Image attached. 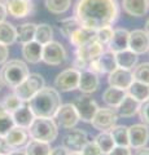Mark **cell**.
I'll return each instance as SVG.
<instances>
[{
	"label": "cell",
	"instance_id": "cell-36",
	"mask_svg": "<svg viewBox=\"0 0 149 155\" xmlns=\"http://www.w3.org/2000/svg\"><path fill=\"white\" fill-rule=\"evenodd\" d=\"M71 5V0H46V7L51 13L62 14L69 11Z\"/></svg>",
	"mask_w": 149,
	"mask_h": 155
},
{
	"label": "cell",
	"instance_id": "cell-52",
	"mask_svg": "<svg viewBox=\"0 0 149 155\" xmlns=\"http://www.w3.org/2000/svg\"><path fill=\"white\" fill-rule=\"evenodd\" d=\"M2 88H3V83H2V80H0V91H2Z\"/></svg>",
	"mask_w": 149,
	"mask_h": 155
},
{
	"label": "cell",
	"instance_id": "cell-13",
	"mask_svg": "<svg viewBox=\"0 0 149 155\" xmlns=\"http://www.w3.org/2000/svg\"><path fill=\"white\" fill-rule=\"evenodd\" d=\"M149 141V127L145 124H134L128 127V145L132 149L145 146Z\"/></svg>",
	"mask_w": 149,
	"mask_h": 155
},
{
	"label": "cell",
	"instance_id": "cell-49",
	"mask_svg": "<svg viewBox=\"0 0 149 155\" xmlns=\"http://www.w3.org/2000/svg\"><path fill=\"white\" fill-rule=\"evenodd\" d=\"M7 155H26V153H25V150L23 151H21V150H16V149H13L11 153L9 154H7Z\"/></svg>",
	"mask_w": 149,
	"mask_h": 155
},
{
	"label": "cell",
	"instance_id": "cell-9",
	"mask_svg": "<svg viewBox=\"0 0 149 155\" xmlns=\"http://www.w3.org/2000/svg\"><path fill=\"white\" fill-rule=\"evenodd\" d=\"M117 60H115V53L112 51L103 52L96 60L90 62L88 69L95 74H110L113 70L117 69Z\"/></svg>",
	"mask_w": 149,
	"mask_h": 155
},
{
	"label": "cell",
	"instance_id": "cell-48",
	"mask_svg": "<svg viewBox=\"0 0 149 155\" xmlns=\"http://www.w3.org/2000/svg\"><path fill=\"white\" fill-rule=\"evenodd\" d=\"M134 155H149V147H147V146L139 147V149H136V151Z\"/></svg>",
	"mask_w": 149,
	"mask_h": 155
},
{
	"label": "cell",
	"instance_id": "cell-27",
	"mask_svg": "<svg viewBox=\"0 0 149 155\" xmlns=\"http://www.w3.org/2000/svg\"><path fill=\"white\" fill-rule=\"evenodd\" d=\"M127 94H130L132 98H135L141 104L149 98V85L141 83V81L134 80L131 85L127 88Z\"/></svg>",
	"mask_w": 149,
	"mask_h": 155
},
{
	"label": "cell",
	"instance_id": "cell-35",
	"mask_svg": "<svg viewBox=\"0 0 149 155\" xmlns=\"http://www.w3.org/2000/svg\"><path fill=\"white\" fill-rule=\"evenodd\" d=\"M14 120L12 118V114L3 107V105L0 104V136L5 137V134L14 127Z\"/></svg>",
	"mask_w": 149,
	"mask_h": 155
},
{
	"label": "cell",
	"instance_id": "cell-25",
	"mask_svg": "<svg viewBox=\"0 0 149 155\" xmlns=\"http://www.w3.org/2000/svg\"><path fill=\"white\" fill-rule=\"evenodd\" d=\"M12 118L16 125L27 129L30 127V124L32 123V120L35 119V116L32 114V111L30 110V107H29V105H22L21 107H18L16 111L12 113Z\"/></svg>",
	"mask_w": 149,
	"mask_h": 155
},
{
	"label": "cell",
	"instance_id": "cell-37",
	"mask_svg": "<svg viewBox=\"0 0 149 155\" xmlns=\"http://www.w3.org/2000/svg\"><path fill=\"white\" fill-rule=\"evenodd\" d=\"M82 25H80V22L76 19V17H70V18H65V19H62V21L60 22V31L61 34L64 35L65 38H68L73 34L76 28H79Z\"/></svg>",
	"mask_w": 149,
	"mask_h": 155
},
{
	"label": "cell",
	"instance_id": "cell-6",
	"mask_svg": "<svg viewBox=\"0 0 149 155\" xmlns=\"http://www.w3.org/2000/svg\"><path fill=\"white\" fill-rule=\"evenodd\" d=\"M118 120V114L115 109L113 107H99L91 120V124L95 129L100 130V132H105V130H110Z\"/></svg>",
	"mask_w": 149,
	"mask_h": 155
},
{
	"label": "cell",
	"instance_id": "cell-28",
	"mask_svg": "<svg viewBox=\"0 0 149 155\" xmlns=\"http://www.w3.org/2000/svg\"><path fill=\"white\" fill-rule=\"evenodd\" d=\"M115 60H117V66L122 69L132 70L137 64V54L132 51L126 49L122 52L115 53Z\"/></svg>",
	"mask_w": 149,
	"mask_h": 155
},
{
	"label": "cell",
	"instance_id": "cell-41",
	"mask_svg": "<svg viewBox=\"0 0 149 155\" xmlns=\"http://www.w3.org/2000/svg\"><path fill=\"white\" fill-rule=\"evenodd\" d=\"M137 114H139V118H140L141 123L145 124L147 127H149V98L140 104Z\"/></svg>",
	"mask_w": 149,
	"mask_h": 155
},
{
	"label": "cell",
	"instance_id": "cell-51",
	"mask_svg": "<svg viewBox=\"0 0 149 155\" xmlns=\"http://www.w3.org/2000/svg\"><path fill=\"white\" fill-rule=\"evenodd\" d=\"M68 155H82V153H78V151H71V153H69Z\"/></svg>",
	"mask_w": 149,
	"mask_h": 155
},
{
	"label": "cell",
	"instance_id": "cell-11",
	"mask_svg": "<svg viewBox=\"0 0 149 155\" xmlns=\"http://www.w3.org/2000/svg\"><path fill=\"white\" fill-rule=\"evenodd\" d=\"M80 71L76 69H66L55 79V88L61 92H71L78 89Z\"/></svg>",
	"mask_w": 149,
	"mask_h": 155
},
{
	"label": "cell",
	"instance_id": "cell-40",
	"mask_svg": "<svg viewBox=\"0 0 149 155\" xmlns=\"http://www.w3.org/2000/svg\"><path fill=\"white\" fill-rule=\"evenodd\" d=\"M2 105L8 113L12 114L13 111H16L18 107H21V106L23 105V101L18 98L16 94H9V96L5 97V100H4V102Z\"/></svg>",
	"mask_w": 149,
	"mask_h": 155
},
{
	"label": "cell",
	"instance_id": "cell-21",
	"mask_svg": "<svg viewBox=\"0 0 149 155\" xmlns=\"http://www.w3.org/2000/svg\"><path fill=\"white\" fill-rule=\"evenodd\" d=\"M5 140L13 149H20L27 143L29 132H26L25 128L14 125V127L5 134Z\"/></svg>",
	"mask_w": 149,
	"mask_h": 155
},
{
	"label": "cell",
	"instance_id": "cell-44",
	"mask_svg": "<svg viewBox=\"0 0 149 155\" xmlns=\"http://www.w3.org/2000/svg\"><path fill=\"white\" fill-rule=\"evenodd\" d=\"M13 150V147L7 142L5 137H3V136H0V154L3 155H7L9 154Z\"/></svg>",
	"mask_w": 149,
	"mask_h": 155
},
{
	"label": "cell",
	"instance_id": "cell-10",
	"mask_svg": "<svg viewBox=\"0 0 149 155\" xmlns=\"http://www.w3.org/2000/svg\"><path fill=\"white\" fill-rule=\"evenodd\" d=\"M73 105L76 110V113H78L79 120H82V122H84V123H91V120L93 119L96 111L99 110V105L96 104L95 100L91 98L88 94L76 97Z\"/></svg>",
	"mask_w": 149,
	"mask_h": 155
},
{
	"label": "cell",
	"instance_id": "cell-5",
	"mask_svg": "<svg viewBox=\"0 0 149 155\" xmlns=\"http://www.w3.org/2000/svg\"><path fill=\"white\" fill-rule=\"evenodd\" d=\"M46 87L44 78L40 74H29V76L20 85L14 88V94L23 102H29L42 88Z\"/></svg>",
	"mask_w": 149,
	"mask_h": 155
},
{
	"label": "cell",
	"instance_id": "cell-47",
	"mask_svg": "<svg viewBox=\"0 0 149 155\" xmlns=\"http://www.w3.org/2000/svg\"><path fill=\"white\" fill-rule=\"evenodd\" d=\"M7 13H8V12H7V7H5V4L0 3V22L5 21Z\"/></svg>",
	"mask_w": 149,
	"mask_h": 155
},
{
	"label": "cell",
	"instance_id": "cell-1",
	"mask_svg": "<svg viewBox=\"0 0 149 155\" xmlns=\"http://www.w3.org/2000/svg\"><path fill=\"white\" fill-rule=\"evenodd\" d=\"M74 16L83 27L99 30L117 21L119 7L117 0H78Z\"/></svg>",
	"mask_w": 149,
	"mask_h": 155
},
{
	"label": "cell",
	"instance_id": "cell-31",
	"mask_svg": "<svg viewBox=\"0 0 149 155\" xmlns=\"http://www.w3.org/2000/svg\"><path fill=\"white\" fill-rule=\"evenodd\" d=\"M95 143L99 146L100 151H101L103 155H108L110 151L113 150V147L115 146L114 140L112 137L109 130H105V132H100L97 136L95 137Z\"/></svg>",
	"mask_w": 149,
	"mask_h": 155
},
{
	"label": "cell",
	"instance_id": "cell-2",
	"mask_svg": "<svg viewBox=\"0 0 149 155\" xmlns=\"http://www.w3.org/2000/svg\"><path fill=\"white\" fill-rule=\"evenodd\" d=\"M61 106V96L56 88L44 87L29 101V107L35 118H53Z\"/></svg>",
	"mask_w": 149,
	"mask_h": 155
},
{
	"label": "cell",
	"instance_id": "cell-29",
	"mask_svg": "<svg viewBox=\"0 0 149 155\" xmlns=\"http://www.w3.org/2000/svg\"><path fill=\"white\" fill-rule=\"evenodd\" d=\"M17 40V31L12 23L0 22V43L4 45H12Z\"/></svg>",
	"mask_w": 149,
	"mask_h": 155
},
{
	"label": "cell",
	"instance_id": "cell-12",
	"mask_svg": "<svg viewBox=\"0 0 149 155\" xmlns=\"http://www.w3.org/2000/svg\"><path fill=\"white\" fill-rule=\"evenodd\" d=\"M88 142L87 133L79 128H70L68 133L62 138V146H64L69 153L78 151L80 153L84 145Z\"/></svg>",
	"mask_w": 149,
	"mask_h": 155
},
{
	"label": "cell",
	"instance_id": "cell-17",
	"mask_svg": "<svg viewBox=\"0 0 149 155\" xmlns=\"http://www.w3.org/2000/svg\"><path fill=\"white\" fill-rule=\"evenodd\" d=\"M7 12L14 18H25L32 12V2L31 0H8Z\"/></svg>",
	"mask_w": 149,
	"mask_h": 155
},
{
	"label": "cell",
	"instance_id": "cell-24",
	"mask_svg": "<svg viewBox=\"0 0 149 155\" xmlns=\"http://www.w3.org/2000/svg\"><path fill=\"white\" fill-rule=\"evenodd\" d=\"M139 107H140V102L136 101L135 98H132L130 94H126L124 98L122 100V102L115 109V111L121 118H131V116L137 114Z\"/></svg>",
	"mask_w": 149,
	"mask_h": 155
},
{
	"label": "cell",
	"instance_id": "cell-42",
	"mask_svg": "<svg viewBox=\"0 0 149 155\" xmlns=\"http://www.w3.org/2000/svg\"><path fill=\"white\" fill-rule=\"evenodd\" d=\"M80 153H82V155H103L99 146L95 143V141H88L84 145V147L82 149Z\"/></svg>",
	"mask_w": 149,
	"mask_h": 155
},
{
	"label": "cell",
	"instance_id": "cell-45",
	"mask_svg": "<svg viewBox=\"0 0 149 155\" xmlns=\"http://www.w3.org/2000/svg\"><path fill=\"white\" fill-rule=\"evenodd\" d=\"M8 56H9L8 45H4L0 43V65L5 64L7 60H8Z\"/></svg>",
	"mask_w": 149,
	"mask_h": 155
},
{
	"label": "cell",
	"instance_id": "cell-39",
	"mask_svg": "<svg viewBox=\"0 0 149 155\" xmlns=\"http://www.w3.org/2000/svg\"><path fill=\"white\" fill-rule=\"evenodd\" d=\"M113 31L114 30L112 28V26H105L99 28V30H96V40L104 47H108L110 39L113 36Z\"/></svg>",
	"mask_w": 149,
	"mask_h": 155
},
{
	"label": "cell",
	"instance_id": "cell-8",
	"mask_svg": "<svg viewBox=\"0 0 149 155\" xmlns=\"http://www.w3.org/2000/svg\"><path fill=\"white\" fill-rule=\"evenodd\" d=\"M66 60V51L59 41L52 40L43 45L42 61L51 66H59Z\"/></svg>",
	"mask_w": 149,
	"mask_h": 155
},
{
	"label": "cell",
	"instance_id": "cell-14",
	"mask_svg": "<svg viewBox=\"0 0 149 155\" xmlns=\"http://www.w3.org/2000/svg\"><path fill=\"white\" fill-rule=\"evenodd\" d=\"M134 81V75L131 70L122 69V67H117L109 74L108 83L110 87H115V88L127 91V88Z\"/></svg>",
	"mask_w": 149,
	"mask_h": 155
},
{
	"label": "cell",
	"instance_id": "cell-43",
	"mask_svg": "<svg viewBox=\"0 0 149 155\" xmlns=\"http://www.w3.org/2000/svg\"><path fill=\"white\" fill-rule=\"evenodd\" d=\"M108 155H132V153H131V147L130 146H117L115 145L113 150Z\"/></svg>",
	"mask_w": 149,
	"mask_h": 155
},
{
	"label": "cell",
	"instance_id": "cell-3",
	"mask_svg": "<svg viewBox=\"0 0 149 155\" xmlns=\"http://www.w3.org/2000/svg\"><path fill=\"white\" fill-rule=\"evenodd\" d=\"M29 74H30L29 67L23 61L11 60L3 64V67L0 70V80H2L3 85L14 89L26 79Z\"/></svg>",
	"mask_w": 149,
	"mask_h": 155
},
{
	"label": "cell",
	"instance_id": "cell-20",
	"mask_svg": "<svg viewBox=\"0 0 149 155\" xmlns=\"http://www.w3.org/2000/svg\"><path fill=\"white\" fill-rule=\"evenodd\" d=\"M93 40H96V30H92V28H88V27H83V26L76 28L69 36V41L76 48L88 44V43L93 41Z\"/></svg>",
	"mask_w": 149,
	"mask_h": 155
},
{
	"label": "cell",
	"instance_id": "cell-33",
	"mask_svg": "<svg viewBox=\"0 0 149 155\" xmlns=\"http://www.w3.org/2000/svg\"><path fill=\"white\" fill-rule=\"evenodd\" d=\"M117 146H130L128 145V127L126 125H114L109 130Z\"/></svg>",
	"mask_w": 149,
	"mask_h": 155
},
{
	"label": "cell",
	"instance_id": "cell-30",
	"mask_svg": "<svg viewBox=\"0 0 149 155\" xmlns=\"http://www.w3.org/2000/svg\"><path fill=\"white\" fill-rule=\"evenodd\" d=\"M25 153L26 155H49L51 146L48 142L38 141V140H29L25 145Z\"/></svg>",
	"mask_w": 149,
	"mask_h": 155
},
{
	"label": "cell",
	"instance_id": "cell-16",
	"mask_svg": "<svg viewBox=\"0 0 149 155\" xmlns=\"http://www.w3.org/2000/svg\"><path fill=\"white\" fill-rule=\"evenodd\" d=\"M103 52H104V45L100 44L97 40H93L86 45L78 47L75 54H76V60H80L86 62L87 65H90V62L96 60Z\"/></svg>",
	"mask_w": 149,
	"mask_h": 155
},
{
	"label": "cell",
	"instance_id": "cell-46",
	"mask_svg": "<svg viewBox=\"0 0 149 155\" xmlns=\"http://www.w3.org/2000/svg\"><path fill=\"white\" fill-rule=\"evenodd\" d=\"M69 151L66 150L64 146H57L55 149H51L49 155H68Z\"/></svg>",
	"mask_w": 149,
	"mask_h": 155
},
{
	"label": "cell",
	"instance_id": "cell-22",
	"mask_svg": "<svg viewBox=\"0 0 149 155\" xmlns=\"http://www.w3.org/2000/svg\"><path fill=\"white\" fill-rule=\"evenodd\" d=\"M123 11L132 17H143L147 14L149 0H122Z\"/></svg>",
	"mask_w": 149,
	"mask_h": 155
},
{
	"label": "cell",
	"instance_id": "cell-26",
	"mask_svg": "<svg viewBox=\"0 0 149 155\" xmlns=\"http://www.w3.org/2000/svg\"><path fill=\"white\" fill-rule=\"evenodd\" d=\"M126 94H127L126 91L115 88V87H110V88H108L103 93V101L109 106V107L117 109L118 105L122 102V100L124 98Z\"/></svg>",
	"mask_w": 149,
	"mask_h": 155
},
{
	"label": "cell",
	"instance_id": "cell-50",
	"mask_svg": "<svg viewBox=\"0 0 149 155\" xmlns=\"http://www.w3.org/2000/svg\"><path fill=\"white\" fill-rule=\"evenodd\" d=\"M145 32L149 35V18H148V21H147V23H145Z\"/></svg>",
	"mask_w": 149,
	"mask_h": 155
},
{
	"label": "cell",
	"instance_id": "cell-7",
	"mask_svg": "<svg viewBox=\"0 0 149 155\" xmlns=\"http://www.w3.org/2000/svg\"><path fill=\"white\" fill-rule=\"evenodd\" d=\"M55 123L57 124V127H61L64 129H70L74 128L79 122V116L78 113L74 107L73 104H65L57 109L56 114L53 116Z\"/></svg>",
	"mask_w": 149,
	"mask_h": 155
},
{
	"label": "cell",
	"instance_id": "cell-19",
	"mask_svg": "<svg viewBox=\"0 0 149 155\" xmlns=\"http://www.w3.org/2000/svg\"><path fill=\"white\" fill-rule=\"evenodd\" d=\"M128 38H130V31H127L126 28H117V30H114L113 36L108 44L109 51L118 53V52L128 49Z\"/></svg>",
	"mask_w": 149,
	"mask_h": 155
},
{
	"label": "cell",
	"instance_id": "cell-18",
	"mask_svg": "<svg viewBox=\"0 0 149 155\" xmlns=\"http://www.w3.org/2000/svg\"><path fill=\"white\" fill-rule=\"evenodd\" d=\"M99 84H100V80H99L97 74H95V72L90 71V70L80 71L78 89L82 93H86V94L93 93V92L97 91Z\"/></svg>",
	"mask_w": 149,
	"mask_h": 155
},
{
	"label": "cell",
	"instance_id": "cell-34",
	"mask_svg": "<svg viewBox=\"0 0 149 155\" xmlns=\"http://www.w3.org/2000/svg\"><path fill=\"white\" fill-rule=\"evenodd\" d=\"M35 41L40 43L42 45L47 44L53 40V28L47 23H40L36 25V31H35Z\"/></svg>",
	"mask_w": 149,
	"mask_h": 155
},
{
	"label": "cell",
	"instance_id": "cell-38",
	"mask_svg": "<svg viewBox=\"0 0 149 155\" xmlns=\"http://www.w3.org/2000/svg\"><path fill=\"white\" fill-rule=\"evenodd\" d=\"M134 80L141 81L144 84L149 85V62H143V64L134 67Z\"/></svg>",
	"mask_w": 149,
	"mask_h": 155
},
{
	"label": "cell",
	"instance_id": "cell-53",
	"mask_svg": "<svg viewBox=\"0 0 149 155\" xmlns=\"http://www.w3.org/2000/svg\"><path fill=\"white\" fill-rule=\"evenodd\" d=\"M0 155H3V154H0Z\"/></svg>",
	"mask_w": 149,
	"mask_h": 155
},
{
	"label": "cell",
	"instance_id": "cell-32",
	"mask_svg": "<svg viewBox=\"0 0 149 155\" xmlns=\"http://www.w3.org/2000/svg\"><path fill=\"white\" fill-rule=\"evenodd\" d=\"M17 31V40L20 41L21 44H25V43H29L31 40L35 39V31H36V25L31 22L23 23L18 28H16Z\"/></svg>",
	"mask_w": 149,
	"mask_h": 155
},
{
	"label": "cell",
	"instance_id": "cell-23",
	"mask_svg": "<svg viewBox=\"0 0 149 155\" xmlns=\"http://www.w3.org/2000/svg\"><path fill=\"white\" fill-rule=\"evenodd\" d=\"M42 52L43 45L35 40L25 43L22 45V56L30 64H39L42 61Z\"/></svg>",
	"mask_w": 149,
	"mask_h": 155
},
{
	"label": "cell",
	"instance_id": "cell-15",
	"mask_svg": "<svg viewBox=\"0 0 149 155\" xmlns=\"http://www.w3.org/2000/svg\"><path fill=\"white\" fill-rule=\"evenodd\" d=\"M128 49L136 54H143L149 51V35L145 30H134L130 32Z\"/></svg>",
	"mask_w": 149,
	"mask_h": 155
},
{
	"label": "cell",
	"instance_id": "cell-4",
	"mask_svg": "<svg viewBox=\"0 0 149 155\" xmlns=\"http://www.w3.org/2000/svg\"><path fill=\"white\" fill-rule=\"evenodd\" d=\"M27 129L31 138L48 143L53 142L59 136V127L53 118H35Z\"/></svg>",
	"mask_w": 149,
	"mask_h": 155
}]
</instances>
